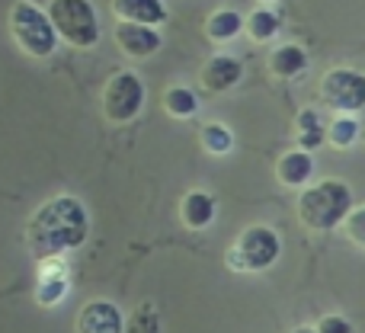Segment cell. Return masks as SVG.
Here are the masks:
<instances>
[{"label":"cell","mask_w":365,"mask_h":333,"mask_svg":"<svg viewBox=\"0 0 365 333\" xmlns=\"http://www.w3.org/2000/svg\"><path fill=\"white\" fill-rule=\"evenodd\" d=\"M113 13L122 23H138V26H154L167 16L160 0H113Z\"/></svg>","instance_id":"cell-11"},{"label":"cell","mask_w":365,"mask_h":333,"mask_svg":"<svg viewBox=\"0 0 365 333\" xmlns=\"http://www.w3.org/2000/svg\"><path fill=\"white\" fill-rule=\"evenodd\" d=\"M125 321L113 302H87L77 314V333H122Z\"/></svg>","instance_id":"cell-8"},{"label":"cell","mask_w":365,"mask_h":333,"mask_svg":"<svg viewBox=\"0 0 365 333\" xmlns=\"http://www.w3.org/2000/svg\"><path fill=\"white\" fill-rule=\"evenodd\" d=\"M359 135V122L353 116H336L327 128H324V141H330L334 148H349Z\"/></svg>","instance_id":"cell-19"},{"label":"cell","mask_w":365,"mask_h":333,"mask_svg":"<svg viewBox=\"0 0 365 333\" xmlns=\"http://www.w3.org/2000/svg\"><path fill=\"white\" fill-rule=\"evenodd\" d=\"M295 132H298V145L304 148V154H308L311 148H321V141H324L321 116H317L314 109H302V113H298V122H295Z\"/></svg>","instance_id":"cell-16"},{"label":"cell","mask_w":365,"mask_h":333,"mask_svg":"<svg viewBox=\"0 0 365 333\" xmlns=\"http://www.w3.org/2000/svg\"><path fill=\"white\" fill-rule=\"evenodd\" d=\"M122 333H160V324H158V311H154L151 302L138 304V308L132 311V317L125 321V327Z\"/></svg>","instance_id":"cell-21"},{"label":"cell","mask_w":365,"mask_h":333,"mask_svg":"<svg viewBox=\"0 0 365 333\" xmlns=\"http://www.w3.org/2000/svg\"><path fill=\"white\" fill-rule=\"evenodd\" d=\"M240 64L227 55H215L202 64V74H199V83L208 90V93H221V90H231L234 83L240 81Z\"/></svg>","instance_id":"cell-10"},{"label":"cell","mask_w":365,"mask_h":333,"mask_svg":"<svg viewBox=\"0 0 365 333\" xmlns=\"http://www.w3.org/2000/svg\"><path fill=\"white\" fill-rule=\"evenodd\" d=\"M45 16H48L55 36L77 48H93L100 39V23H96L90 0H51Z\"/></svg>","instance_id":"cell-3"},{"label":"cell","mask_w":365,"mask_h":333,"mask_svg":"<svg viewBox=\"0 0 365 333\" xmlns=\"http://www.w3.org/2000/svg\"><path fill=\"white\" fill-rule=\"evenodd\" d=\"M314 333H353V327H349L346 317L327 314V317H321V324L314 327Z\"/></svg>","instance_id":"cell-24"},{"label":"cell","mask_w":365,"mask_h":333,"mask_svg":"<svg viewBox=\"0 0 365 333\" xmlns=\"http://www.w3.org/2000/svg\"><path fill=\"white\" fill-rule=\"evenodd\" d=\"M164 106H167V113L170 116H192L195 113V106H199V100H195V93L192 90H186V87H170L167 90V96H164Z\"/></svg>","instance_id":"cell-22"},{"label":"cell","mask_w":365,"mask_h":333,"mask_svg":"<svg viewBox=\"0 0 365 333\" xmlns=\"http://www.w3.org/2000/svg\"><path fill=\"white\" fill-rule=\"evenodd\" d=\"M64 292H68V279H64L61 266H48V270L42 272V279H38V289H36L38 304H55V302H61Z\"/></svg>","instance_id":"cell-18"},{"label":"cell","mask_w":365,"mask_h":333,"mask_svg":"<svg viewBox=\"0 0 365 333\" xmlns=\"http://www.w3.org/2000/svg\"><path fill=\"white\" fill-rule=\"evenodd\" d=\"M311 173H314V160L308 158L304 151H289V154H282L279 158V164H276V176H279V183L282 186H304V183L311 180Z\"/></svg>","instance_id":"cell-13"},{"label":"cell","mask_w":365,"mask_h":333,"mask_svg":"<svg viewBox=\"0 0 365 333\" xmlns=\"http://www.w3.org/2000/svg\"><path fill=\"white\" fill-rule=\"evenodd\" d=\"M10 36L32 58H48L58 45V36L51 29L48 16H45V10H38L29 0H16L10 6Z\"/></svg>","instance_id":"cell-5"},{"label":"cell","mask_w":365,"mask_h":333,"mask_svg":"<svg viewBox=\"0 0 365 333\" xmlns=\"http://www.w3.org/2000/svg\"><path fill=\"white\" fill-rule=\"evenodd\" d=\"M240 13H234V10H218V13H212L208 16V23H205V36L212 39V42H225V39H234L240 32Z\"/></svg>","instance_id":"cell-17"},{"label":"cell","mask_w":365,"mask_h":333,"mask_svg":"<svg viewBox=\"0 0 365 333\" xmlns=\"http://www.w3.org/2000/svg\"><path fill=\"white\" fill-rule=\"evenodd\" d=\"M343 221H346V237L353 240L356 247H362V250H365V205L353 208V212H349Z\"/></svg>","instance_id":"cell-23"},{"label":"cell","mask_w":365,"mask_h":333,"mask_svg":"<svg viewBox=\"0 0 365 333\" xmlns=\"http://www.w3.org/2000/svg\"><path fill=\"white\" fill-rule=\"evenodd\" d=\"M308 68V55L298 45H279L269 55V71L276 77H295Z\"/></svg>","instance_id":"cell-15"},{"label":"cell","mask_w":365,"mask_h":333,"mask_svg":"<svg viewBox=\"0 0 365 333\" xmlns=\"http://www.w3.org/2000/svg\"><path fill=\"white\" fill-rule=\"evenodd\" d=\"M240 29H244L253 42H269V39L279 32V13L269 10V6H257V10L247 13Z\"/></svg>","instance_id":"cell-14"},{"label":"cell","mask_w":365,"mask_h":333,"mask_svg":"<svg viewBox=\"0 0 365 333\" xmlns=\"http://www.w3.org/2000/svg\"><path fill=\"white\" fill-rule=\"evenodd\" d=\"M292 333H314V327H295Z\"/></svg>","instance_id":"cell-25"},{"label":"cell","mask_w":365,"mask_h":333,"mask_svg":"<svg viewBox=\"0 0 365 333\" xmlns=\"http://www.w3.org/2000/svg\"><path fill=\"white\" fill-rule=\"evenodd\" d=\"M199 141H202V148H205L208 154H227L234 148V135L227 132L225 125H218V122H212V125H202Z\"/></svg>","instance_id":"cell-20"},{"label":"cell","mask_w":365,"mask_h":333,"mask_svg":"<svg viewBox=\"0 0 365 333\" xmlns=\"http://www.w3.org/2000/svg\"><path fill=\"white\" fill-rule=\"evenodd\" d=\"M90 218L87 208L74 195H58L36 208V215L26 225V247L36 260H51L74 250L87 240Z\"/></svg>","instance_id":"cell-1"},{"label":"cell","mask_w":365,"mask_h":333,"mask_svg":"<svg viewBox=\"0 0 365 333\" xmlns=\"http://www.w3.org/2000/svg\"><path fill=\"white\" fill-rule=\"evenodd\" d=\"M266 4H272V0H266Z\"/></svg>","instance_id":"cell-26"},{"label":"cell","mask_w":365,"mask_h":333,"mask_svg":"<svg viewBox=\"0 0 365 333\" xmlns=\"http://www.w3.org/2000/svg\"><path fill=\"white\" fill-rule=\"evenodd\" d=\"M353 212V193L340 180H321L298 195V221L308 231H330Z\"/></svg>","instance_id":"cell-2"},{"label":"cell","mask_w":365,"mask_h":333,"mask_svg":"<svg viewBox=\"0 0 365 333\" xmlns=\"http://www.w3.org/2000/svg\"><path fill=\"white\" fill-rule=\"evenodd\" d=\"M115 42L125 55L132 58H148L160 48V36L151 26H138V23H119L115 26Z\"/></svg>","instance_id":"cell-9"},{"label":"cell","mask_w":365,"mask_h":333,"mask_svg":"<svg viewBox=\"0 0 365 333\" xmlns=\"http://www.w3.org/2000/svg\"><path fill=\"white\" fill-rule=\"evenodd\" d=\"M279 250H282L279 234L272 231V227L253 225V227H247V231H240L237 240L227 247L225 263L231 266L234 272H259L276 263Z\"/></svg>","instance_id":"cell-4"},{"label":"cell","mask_w":365,"mask_h":333,"mask_svg":"<svg viewBox=\"0 0 365 333\" xmlns=\"http://www.w3.org/2000/svg\"><path fill=\"white\" fill-rule=\"evenodd\" d=\"M141 103H145V83L132 71L109 77L106 90H103V113L109 122H128L132 116H138Z\"/></svg>","instance_id":"cell-7"},{"label":"cell","mask_w":365,"mask_h":333,"mask_svg":"<svg viewBox=\"0 0 365 333\" xmlns=\"http://www.w3.org/2000/svg\"><path fill=\"white\" fill-rule=\"evenodd\" d=\"M321 103L334 113H356L365 106V74L353 68H334L321 81Z\"/></svg>","instance_id":"cell-6"},{"label":"cell","mask_w":365,"mask_h":333,"mask_svg":"<svg viewBox=\"0 0 365 333\" xmlns=\"http://www.w3.org/2000/svg\"><path fill=\"white\" fill-rule=\"evenodd\" d=\"M180 218L186 227L199 231V227H208L215 218V199L208 193H186L180 202Z\"/></svg>","instance_id":"cell-12"}]
</instances>
